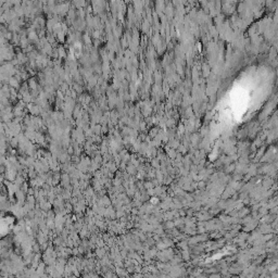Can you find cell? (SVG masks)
Returning <instances> with one entry per match:
<instances>
[]
</instances>
